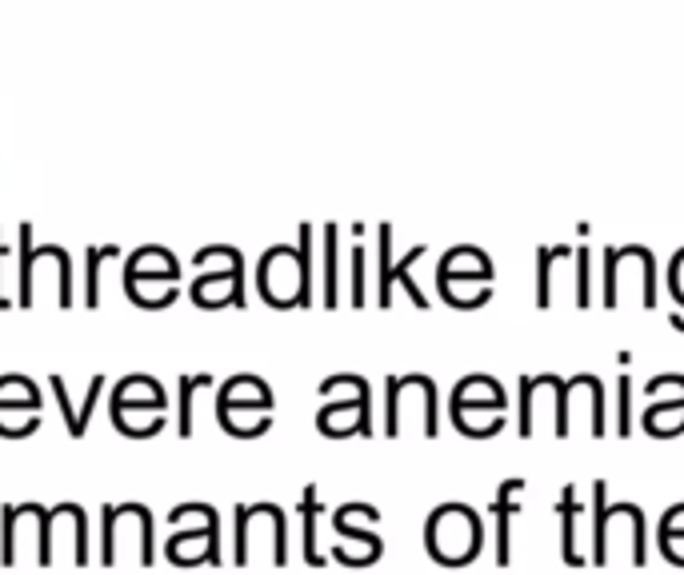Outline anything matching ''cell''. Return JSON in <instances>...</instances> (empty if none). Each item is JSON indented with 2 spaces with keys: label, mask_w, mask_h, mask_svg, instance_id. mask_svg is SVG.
Instances as JSON below:
<instances>
[{
  "label": "cell",
  "mask_w": 684,
  "mask_h": 575,
  "mask_svg": "<svg viewBox=\"0 0 684 575\" xmlns=\"http://www.w3.org/2000/svg\"><path fill=\"white\" fill-rule=\"evenodd\" d=\"M52 396H57V408H61V416H64V428H69V436L73 440H85V432L88 424H92V408H97L100 392H104V376H97L92 384H88V404L85 408H73V400H69V388H64V379L61 376H52Z\"/></svg>",
  "instance_id": "3957f363"
},
{
  "label": "cell",
  "mask_w": 684,
  "mask_h": 575,
  "mask_svg": "<svg viewBox=\"0 0 684 575\" xmlns=\"http://www.w3.org/2000/svg\"><path fill=\"white\" fill-rule=\"evenodd\" d=\"M109 408H157V412H169V392L152 376H128L116 384Z\"/></svg>",
  "instance_id": "277c9868"
},
{
  "label": "cell",
  "mask_w": 684,
  "mask_h": 575,
  "mask_svg": "<svg viewBox=\"0 0 684 575\" xmlns=\"http://www.w3.org/2000/svg\"><path fill=\"white\" fill-rule=\"evenodd\" d=\"M316 515H321L316 488H304V496H300V520H304V560H309V567H321L324 563V555L316 551Z\"/></svg>",
  "instance_id": "8fae6325"
},
{
  "label": "cell",
  "mask_w": 684,
  "mask_h": 575,
  "mask_svg": "<svg viewBox=\"0 0 684 575\" xmlns=\"http://www.w3.org/2000/svg\"><path fill=\"white\" fill-rule=\"evenodd\" d=\"M173 524H188V532H176L169 543H164V555L176 563V567H200V563H212L221 567V515L212 503H176L169 512Z\"/></svg>",
  "instance_id": "6da1fadb"
},
{
  "label": "cell",
  "mask_w": 684,
  "mask_h": 575,
  "mask_svg": "<svg viewBox=\"0 0 684 575\" xmlns=\"http://www.w3.org/2000/svg\"><path fill=\"white\" fill-rule=\"evenodd\" d=\"M204 384H212V376H181V400H176V432H181V440H188L192 436V396L204 388Z\"/></svg>",
  "instance_id": "7c38bea8"
},
{
  "label": "cell",
  "mask_w": 684,
  "mask_h": 575,
  "mask_svg": "<svg viewBox=\"0 0 684 575\" xmlns=\"http://www.w3.org/2000/svg\"><path fill=\"white\" fill-rule=\"evenodd\" d=\"M37 428H40V412L28 416V408H0V436H4V440L33 436Z\"/></svg>",
  "instance_id": "5bb4252c"
},
{
  "label": "cell",
  "mask_w": 684,
  "mask_h": 575,
  "mask_svg": "<svg viewBox=\"0 0 684 575\" xmlns=\"http://www.w3.org/2000/svg\"><path fill=\"white\" fill-rule=\"evenodd\" d=\"M216 424H221L228 436H240V440H249V436H264V432L273 428V416H264V412H252V408L216 404Z\"/></svg>",
  "instance_id": "ba28073f"
},
{
  "label": "cell",
  "mask_w": 684,
  "mask_h": 575,
  "mask_svg": "<svg viewBox=\"0 0 684 575\" xmlns=\"http://www.w3.org/2000/svg\"><path fill=\"white\" fill-rule=\"evenodd\" d=\"M581 512H585V508L576 503V488H564V491H560L557 515L564 520V560H569V563H585V555H581V551L573 548V543H576V539H573V520H576Z\"/></svg>",
  "instance_id": "4fadbf2b"
},
{
  "label": "cell",
  "mask_w": 684,
  "mask_h": 575,
  "mask_svg": "<svg viewBox=\"0 0 684 575\" xmlns=\"http://www.w3.org/2000/svg\"><path fill=\"white\" fill-rule=\"evenodd\" d=\"M524 491V479H505L493 496V520H497V563L505 567L509 563V520L521 512L517 496Z\"/></svg>",
  "instance_id": "5b68a950"
},
{
  "label": "cell",
  "mask_w": 684,
  "mask_h": 575,
  "mask_svg": "<svg viewBox=\"0 0 684 575\" xmlns=\"http://www.w3.org/2000/svg\"><path fill=\"white\" fill-rule=\"evenodd\" d=\"M0 524H4V532H0V563L13 567L16 563V524H21V512H16L13 503L0 512Z\"/></svg>",
  "instance_id": "2e32d148"
},
{
  "label": "cell",
  "mask_w": 684,
  "mask_h": 575,
  "mask_svg": "<svg viewBox=\"0 0 684 575\" xmlns=\"http://www.w3.org/2000/svg\"><path fill=\"white\" fill-rule=\"evenodd\" d=\"M109 412H112V428L133 436V440H149V436H157L169 424V416L157 412V408H109Z\"/></svg>",
  "instance_id": "52a82bcc"
},
{
  "label": "cell",
  "mask_w": 684,
  "mask_h": 575,
  "mask_svg": "<svg viewBox=\"0 0 684 575\" xmlns=\"http://www.w3.org/2000/svg\"><path fill=\"white\" fill-rule=\"evenodd\" d=\"M116 257V248H88V268H85V304H100V260Z\"/></svg>",
  "instance_id": "9a60e30c"
},
{
  "label": "cell",
  "mask_w": 684,
  "mask_h": 575,
  "mask_svg": "<svg viewBox=\"0 0 684 575\" xmlns=\"http://www.w3.org/2000/svg\"><path fill=\"white\" fill-rule=\"evenodd\" d=\"M0 408L40 412V388L28 376H0Z\"/></svg>",
  "instance_id": "9c48e42d"
},
{
  "label": "cell",
  "mask_w": 684,
  "mask_h": 575,
  "mask_svg": "<svg viewBox=\"0 0 684 575\" xmlns=\"http://www.w3.org/2000/svg\"><path fill=\"white\" fill-rule=\"evenodd\" d=\"M0 308H9V296H4V292H0Z\"/></svg>",
  "instance_id": "d6986e66"
},
{
  "label": "cell",
  "mask_w": 684,
  "mask_h": 575,
  "mask_svg": "<svg viewBox=\"0 0 684 575\" xmlns=\"http://www.w3.org/2000/svg\"><path fill=\"white\" fill-rule=\"evenodd\" d=\"M25 515L37 524V560L40 567H49L52 563V532H57V512L52 508H40V503H21Z\"/></svg>",
  "instance_id": "30bf717a"
},
{
  "label": "cell",
  "mask_w": 684,
  "mask_h": 575,
  "mask_svg": "<svg viewBox=\"0 0 684 575\" xmlns=\"http://www.w3.org/2000/svg\"><path fill=\"white\" fill-rule=\"evenodd\" d=\"M424 548L440 563H469L481 551V520L469 503H440L424 524Z\"/></svg>",
  "instance_id": "7a4b0ae2"
},
{
  "label": "cell",
  "mask_w": 684,
  "mask_h": 575,
  "mask_svg": "<svg viewBox=\"0 0 684 575\" xmlns=\"http://www.w3.org/2000/svg\"><path fill=\"white\" fill-rule=\"evenodd\" d=\"M617 408H621V416H617V432H621V436H629V428H633V424H629V379L621 376V392H617Z\"/></svg>",
  "instance_id": "ac0fdd59"
},
{
  "label": "cell",
  "mask_w": 684,
  "mask_h": 575,
  "mask_svg": "<svg viewBox=\"0 0 684 575\" xmlns=\"http://www.w3.org/2000/svg\"><path fill=\"white\" fill-rule=\"evenodd\" d=\"M216 404L228 408H252V412H273V392L264 388V379L257 376H233L221 388V400Z\"/></svg>",
  "instance_id": "8992f818"
},
{
  "label": "cell",
  "mask_w": 684,
  "mask_h": 575,
  "mask_svg": "<svg viewBox=\"0 0 684 575\" xmlns=\"http://www.w3.org/2000/svg\"><path fill=\"white\" fill-rule=\"evenodd\" d=\"M33 228H21V304H33Z\"/></svg>",
  "instance_id": "e0dca14e"
}]
</instances>
